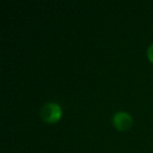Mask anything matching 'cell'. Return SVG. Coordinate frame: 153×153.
Masks as SVG:
<instances>
[{"instance_id":"3","label":"cell","mask_w":153,"mask_h":153,"mask_svg":"<svg viewBox=\"0 0 153 153\" xmlns=\"http://www.w3.org/2000/svg\"><path fill=\"white\" fill-rule=\"evenodd\" d=\"M147 56H148L149 60H150L151 62H153V43L148 47V49H147Z\"/></svg>"},{"instance_id":"2","label":"cell","mask_w":153,"mask_h":153,"mask_svg":"<svg viewBox=\"0 0 153 153\" xmlns=\"http://www.w3.org/2000/svg\"><path fill=\"white\" fill-rule=\"evenodd\" d=\"M112 123L117 130L123 131V130H127L128 128H130L132 124V117L129 113L125 111H117L113 114Z\"/></svg>"},{"instance_id":"1","label":"cell","mask_w":153,"mask_h":153,"mask_svg":"<svg viewBox=\"0 0 153 153\" xmlns=\"http://www.w3.org/2000/svg\"><path fill=\"white\" fill-rule=\"evenodd\" d=\"M62 109L57 103L47 102L40 108V117L46 123H55L61 119Z\"/></svg>"}]
</instances>
